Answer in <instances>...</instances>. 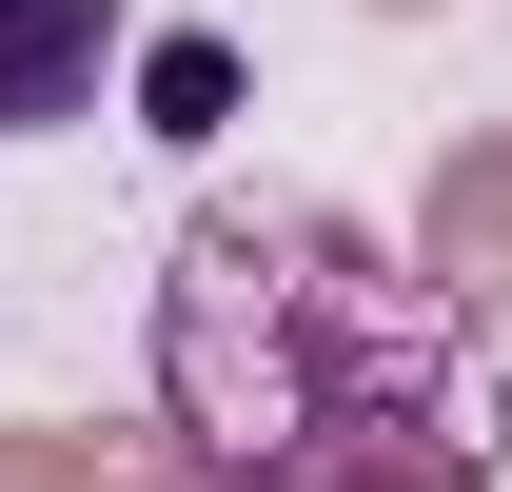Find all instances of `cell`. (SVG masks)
<instances>
[{"label": "cell", "mask_w": 512, "mask_h": 492, "mask_svg": "<svg viewBox=\"0 0 512 492\" xmlns=\"http://www.w3.org/2000/svg\"><path fill=\"white\" fill-rule=\"evenodd\" d=\"M355 20H453V0H355Z\"/></svg>", "instance_id": "cell-5"}, {"label": "cell", "mask_w": 512, "mask_h": 492, "mask_svg": "<svg viewBox=\"0 0 512 492\" xmlns=\"http://www.w3.org/2000/svg\"><path fill=\"white\" fill-rule=\"evenodd\" d=\"M414 256H434L453 296H473V315L512 335V119H473V138L434 158V178H414Z\"/></svg>", "instance_id": "cell-2"}, {"label": "cell", "mask_w": 512, "mask_h": 492, "mask_svg": "<svg viewBox=\"0 0 512 492\" xmlns=\"http://www.w3.org/2000/svg\"><path fill=\"white\" fill-rule=\"evenodd\" d=\"M99 79H119V0H0V138L99 119Z\"/></svg>", "instance_id": "cell-3"}, {"label": "cell", "mask_w": 512, "mask_h": 492, "mask_svg": "<svg viewBox=\"0 0 512 492\" xmlns=\"http://www.w3.org/2000/svg\"><path fill=\"white\" fill-rule=\"evenodd\" d=\"M138 99H158V138H217V119H237V60H217V40H158Z\"/></svg>", "instance_id": "cell-4"}, {"label": "cell", "mask_w": 512, "mask_h": 492, "mask_svg": "<svg viewBox=\"0 0 512 492\" xmlns=\"http://www.w3.org/2000/svg\"><path fill=\"white\" fill-rule=\"evenodd\" d=\"M158 433L237 492H493L512 355L355 197H197L158 256Z\"/></svg>", "instance_id": "cell-1"}]
</instances>
